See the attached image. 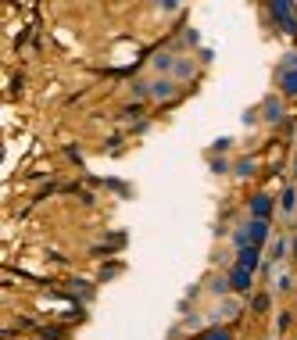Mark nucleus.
<instances>
[{"instance_id":"2","label":"nucleus","mask_w":297,"mask_h":340,"mask_svg":"<svg viewBox=\"0 0 297 340\" xmlns=\"http://www.w3.org/2000/svg\"><path fill=\"white\" fill-rule=\"evenodd\" d=\"M229 287H233V290H247V287H251V272L236 265V269L229 272Z\"/></svg>"},{"instance_id":"6","label":"nucleus","mask_w":297,"mask_h":340,"mask_svg":"<svg viewBox=\"0 0 297 340\" xmlns=\"http://www.w3.org/2000/svg\"><path fill=\"white\" fill-rule=\"evenodd\" d=\"M265 118H269V122H279V118H283V111H279V100H269V104H265Z\"/></svg>"},{"instance_id":"9","label":"nucleus","mask_w":297,"mask_h":340,"mask_svg":"<svg viewBox=\"0 0 297 340\" xmlns=\"http://www.w3.org/2000/svg\"><path fill=\"white\" fill-rule=\"evenodd\" d=\"M72 290H76V293H86V297H90V287H86L83 280H72Z\"/></svg>"},{"instance_id":"7","label":"nucleus","mask_w":297,"mask_h":340,"mask_svg":"<svg viewBox=\"0 0 297 340\" xmlns=\"http://www.w3.org/2000/svg\"><path fill=\"white\" fill-rule=\"evenodd\" d=\"M169 94H175V86H172L169 79H161V83L154 86V97H169Z\"/></svg>"},{"instance_id":"11","label":"nucleus","mask_w":297,"mask_h":340,"mask_svg":"<svg viewBox=\"0 0 297 340\" xmlns=\"http://www.w3.org/2000/svg\"><path fill=\"white\" fill-rule=\"evenodd\" d=\"M204 340H229V333H226V330H215V333H208Z\"/></svg>"},{"instance_id":"5","label":"nucleus","mask_w":297,"mask_h":340,"mask_svg":"<svg viewBox=\"0 0 297 340\" xmlns=\"http://www.w3.org/2000/svg\"><path fill=\"white\" fill-rule=\"evenodd\" d=\"M283 94L297 97V72H287V75H283Z\"/></svg>"},{"instance_id":"4","label":"nucleus","mask_w":297,"mask_h":340,"mask_svg":"<svg viewBox=\"0 0 297 340\" xmlns=\"http://www.w3.org/2000/svg\"><path fill=\"white\" fill-rule=\"evenodd\" d=\"M258 265V247H244V251H240V269H255Z\"/></svg>"},{"instance_id":"3","label":"nucleus","mask_w":297,"mask_h":340,"mask_svg":"<svg viewBox=\"0 0 297 340\" xmlns=\"http://www.w3.org/2000/svg\"><path fill=\"white\" fill-rule=\"evenodd\" d=\"M251 211H255V219H265V215L272 211V200L265 197V194H258L255 200H251Z\"/></svg>"},{"instance_id":"1","label":"nucleus","mask_w":297,"mask_h":340,"mask_svg":"<svg viewBox=\"0 0 297 340\" xmlns=\"http://www.w3.org/2000/svg\"><path fill=\"white\" fill-rule=\"evenodd\" d=\"M244 233H247V240H251V243L258 247L265 237H269V222H265V219H255V222H251V226L244 229Z\"/></svg>"},{"instance_id":"8","label":"nucleus","mask_w":297,"mask_h":340,"mask_svg":"<svg viewBox=\"0 0 297 340\" xmlns=\"http://www.w3.org/2000/svg\"><path fill=\"white\" fill-rule=\"evenodd\" d=\"M294 197H297L294 190H287V194H283V211H294V204H297V200H294Z\"/></svg>"},{"instance_id":"10","label":"nucleus","mask_w":297,"mask_h":340,"mask_svg":"<svg viewBox=\"0 0 297 340\" xmlns=\"http://www.w3.org/2000/svg\"><path fill=\"white\" fill-rule=\"evenodd\" d=\"M265 308H269V297L261 293V297H255V312H265Z\"/></svg>"}]
</instances>
